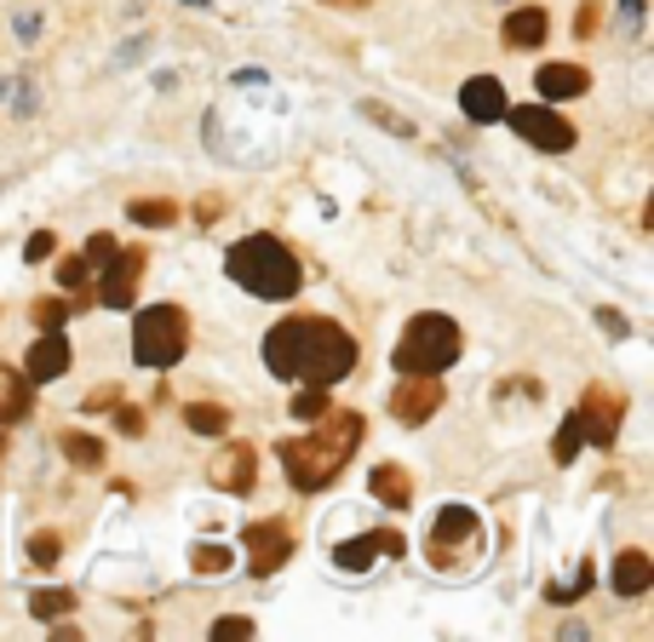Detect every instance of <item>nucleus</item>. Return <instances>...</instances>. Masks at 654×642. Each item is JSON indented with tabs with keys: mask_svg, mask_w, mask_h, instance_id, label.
Returning a JSON list of instances; mask_svg holds the SVG:
<instances>
[{
	"mask_svg": "<svg viewBox=\"0 0 654 642\" xmlns=\"http://www.w3.org/2000/svg\"><path fill=\"white\" fill-rule=\"evenodd\" d=\"M224 270H230V281H241L253 299H293L298 281H305L287 241H275V236H241L230 252H224Z\"/></svg>",
	"mask_w": 654,
	"mask_h": 642,
	"instance_id": "obj_3",
	"label": "nucleus"
},
{
	"mask_svg": "<svg viewBox=\"0 0 654 642\" xmlns=\"http://www.w3.org/2000/svg\"><path fill=\"white\" fill-rule=\"evenodd\" d=\"M30 562H35V568H46V574H53L58 562H64V533H58V528H41V533H30Z\"/></svg>",
	"mask_w": 654,
	"mask_h": 642,
	"instance_id": "obj_23",
	"label": "nucleus"
},
{
	"mask_svg": "<svg viewBox=\"0 0 654 642\" xmlns=\"http://www.w3.org/2000/svg\"><path fill=\"white\" fill-rule=\"evenodd\" d=\"M30 407H35V379L12 362H0V425H23Z\"/></svg>",
	"mask_w": 654,
	"mask_h": 642,
	"instance_id": "obj_16",
	"label": "nucleus"
},
{
	"mask_svg": "<svg viewBox=\"0 0 654 642\" xmlns=\"http://www.w3.org/2000/svg\"><path fill=\"white\" fill-rule=\"evenodd\" d=\"M442 373H402V384L391 391V419L396 425H425V419H437V407H442Z\"/></svg>",
	"mask_w": 654,
	"mask_h": 642,
	"instance_id": "obj_11",
	"label": "nucleus"
},
{
	"mask_svg": "<svg viewBox=\"0 0 654 642\" xmlns=\"http://www.w3.org/2000/svg\"><path fill=\"white\" fill-rule=\"evenodd\" d=\"M115 247H121V241L110 236V229H98V236H87V252H81V259H87V264L98 270V264H104V259H110Z\"/></svg>",
	"mask_w": 654,
	"mask_h": 642,
	"instance_id": "obj_32",
	"label": "nucleus"
},
{
	"mask_svg": "<svg viewBox=\"0 0 654 642\" xmlns=\"http://www.w3.org/2000/svg\"><path fill=\"white\" fill-rule=\"evenodd\" d=\"M534 87H540V98H551V104H563V98H580V92H591V75H586L580 64H540Z\"/></svg>",
	"mask_w": 654,
	"mask_h": 642,
	"instance_id": "obj_18",
	"label": "nucleus"
},
{
	"mask_svg": "<svg viewBox=\"0 0 654 642\" xmlns=\"http://www.w3.org/2000/svg\"><path fill=\"white\" fill-rule=\"evenodd\" d=\"M207 482L218 487V494H253V482H259V448L253 442H224L213 453V465H207Z\"/></svg>",
	"mask_w": 654,
	"mask_h": 642,
	"instance_id": "obj_12",
	"label": "nucleus"
},
{
	"mask_svg": "<svg viewBox=\"0 0 654 642\" xmlns=\"http://www.w3.org/2000/svg\"><path fill=\"white\" fill-rule=\"evenodd\" d=\"M460 350H465V333L454 316L419 311L396 339V373H448L460 362Z\"/></svg>",
	"mask_w": 654,
	"mask_h": 642,
	"instance_id": "obj_4",
	"label": "nucleus"
},
{
	"mask_svg": "<svg viewBox=\"0 0 654 642\" xmlns=\"http://www.w3.org/2000/svg\"><path fill=\"white\" fill-rule=\"evenodd\" d=\"M322 414H327V391L322 384H305L298 402H293V419H322Z\"/></svg>",
	"mask_w": 654,
	"mask_h": 642,
	"instance_id": "obj_29",
	"label": "nucleus"
},
{
	"mask_svg": "<svg viewBox=\"0 0 654 642\" xmlns=\"http://www.w3.org/2000/svg\"><path fill=\"white\" fill-rule=\"evenodd\" d=\"M144 264H149L144 247H115L110 259L98 264V304H104V311H133Z\"/></svg>",
	"mask_w": 654,
	"mask_h": 642,
	"instance_id": "obj_9",
	"label": "nucleus"
},
{
	"mask_svg": "<svg viewBox=\"0 0 654 642\" xmlns=\"http://www.w3.org/2000/svg\"><path fill=\"white\" fill-rule=\"evenodd\" d=\"M115 402H121V384H98V391H87V414H104Z\"/></svg>",
	"mask_w": 654,
	"mask_h": 642,
	"instance_id": "obj_35",
	"label": "nucleus"
},
{
	"mask_svg": "<svg viewBox=\"0 0 654 642\" xmlns=\"http://www.w3.org/2000/svg\"><path fill=\"white\" fill-rule=\"evenodd\" d=\"M499 35H506L511 53H534V46H545V35H551V18H545V7H517V12H506Z\"/></svg>",
	"mask_w": 654,
	"mask_h": 642,
	"instance_id": "obj_17",
	"label": "nucleus"
},
{
	"mask_svg": "<svg viewBox=\"0 0 654 642\" xmlns=\"http://www.w3.org/2000/svg\"><path fill=\"white\" fill-rule=\"evenodd\" d=\"M597 322H602V327H609V333H614V339H620V333H625V316H620V311H597Z\"/></svg>",
	"mask_w": 654,
	"mask_h": 642,
	"instance_id": "obj_37",
	"label": "nucleus"
},
{
	"mask_svg": "<svg viewBox=\"0 0 654 642\" xmlns=\"http://www.w3.org/2000/svg\"><path fill=\"white\" fill-rule=\"evenodd\" d=\"M620 419H625V396L609 391V384H591V391L580 396V407H574V425H580V436L597 442V448H614Z\"/></svg>",
	"mask_w": 654,
	"mask_h": 642,
	"instance_id": "obj_10",
	"label": "nucleus"
},
{
	"mask_svg": "<svg viewBox=\"0 0 654 642\" xmlns=\"http://www.w3.org/2000/svg\"><path fill=\"white\" fill-rule=\"evenodd\" d=\"M23 373H30L35 384H53L69 373V339H64V327H46L41 339L30 345V356H23Z\"/></svg>",
	"mask_w": 654,
	"mask_h": 642,
	"instance_id": "obj_14",
	"label": "nucleus"
},
{
	"mask_svg": "<svg viewBox=\"0 0 654 642\" xmlns=\"http://www.w3.org/2000/svg\"><path fill=\"white\" fill-rule=\"evenodd\" d=\"M241 551H247V574H253V579L282 574L287 556H293V528H287V517L247 522V528H241Z\"/></svg>",
	"mask_w": 654,
	"mask_h": 642,
	"instance_id": "obj_8",
	"label": "nucleus"
},
{
	"mask_svg": "<svg viewBox=\"0 0 654 642\" xmlns=\"http://www.w3.org/2000/svg\"><path fill=\"white\" fill-rule=\"evenodd\" d=\"M654 585V556L649 551H620L614 556V590H620V597H643V590Z\"/></svg>",
	"mask_w": 654,
	"mask_h": 642,
	"instance_id": "obj_20",
	"label": "nucleus"
},
{
	"mask_svg": "<svg viewBox=\"0 0 654 642\" xmlns=\"http://www.w3.org/2000/svg\"><path fill=\"white\" fill-rule=\"evenodd\" d=\"M58 448H64L69 465H81V471H104V442H98V436H87V430H64V436H58Z\"/></svg>",
	"mask_w": 654,
	"mask_h": 642,
	"instance_id": "obj_21",
	"label": "nucleus"
},
{
	"mask_svg": "<svg viewBox=\"0 0 654 642\" xmlns=\"http://www.w3.org/2000/svg\"><path fill=\"white\" fill-rule=\"evenodd\" d=\"M127 218L133 224H144V229H167L172 218H179V207H172V201H127Z\"/></svg>",
	"mask_w": 654,
	"mask_h": 642,
	"instance_id": "obj_24",
	"label": "nucleus"
},
{
	"mask_svg": "<svg viewBox=\"0 0 654 642\" xmlns=\"http://www.w3.org/2000/svg\"><path fill=\"white\" fill-rule=\"evenodd\" d=\"M483 556V517L471 505H442L431 533H425V562L437 574H460V568H476Z\"/></svg>",
	"mask_w": 654,
	"mask_h": 642,
	"instance_id": "obj_5",
	"label": "nucleus"
},
{
	"mask_svg": "<svg viewBox=\"0 0 654 642\" xmlns=\"http://www.w3.org/2000/svg\"><path fill=\"white\" fill-rule=\"evenodd\" d=\"M506 121L517 126L522 144L540 149V156H568L574 138H580V133H574V121H568L557 104H517V110L506 104Z\"/></svg>",
	"mask_w": 654,
	"mask_h": 642,
	"instance_id": "obj_7",
	"label": "nucleus"
},
{
	"mask_svg": "<svg viewBox=\"0 0 654 642\" xmlns=\"http://www.w3.org/2000/svg\"><path fill=\"white\" fill-rule=\"evenodd\" d=\"M190 568L195 574H230V551H224V545H195Z\"/></svg>",
	"mask_w": 654,
	"mask_h": 642,
	"instance_id": "obj_27",
	"label": "nucleus"
},
{
	"mask_svg": "<svg viewBox=\"0 0 654 642\" xmlns=\"http://www.w3.org/2000/svg\"><path fill=\"white\" fill-rule=\"evenodd\" d=\"M213 637L230 642V637H253V620L247 613H224V620H213Z\"/></svg>",
	"mask_w": 654,
	"mask_h": 642,
	"instance_id": "obj_33",
	"label": "nucleus"
},
{
	"mask_svg": "<svg viewBox=\"0 0 654 642\" xmlns=\"http://www.w3.org/2000/svg\"><path fill=\"white\" fill-rule=\"evenodd\" d=\"M133 356L138 368H179L190 356V316L179 311V304H149V311H138L133 322Z\"/></svg>",
	"mask_w": 654,
	"mask_h": 642,
	"instance_id": "obj_6",
	"label": "nucleus"
},
{
	"mask_svg": "<svg viewBox=\"0 0 654 642\" xmlns=\"http://www.w3.org/2000/svg\"><path fill=\"white\" fill-rule=\"evenodd\" d=\"M87 270H92V264L81 259V252L58 259V288H64V293H81V288H87Z\"/></svg>",
	"mask_w": 654,
	"mask_h": 642,
	"instance_id": "obj_28",
	"label": "nucleus"
},
{
	"mask_svg": "<svg viewBox=\"0 0 654 642\" xmlns=\"http://www.w3.org/2000/svg\"><path fill=\"white\" fill-rule=\"evenodd\" d=\"M30 316H35V327H64V322H69V304H64V299H35Z\"/></svg>",
	"mask_w": 654,
	"mask_h": 642,
	"instance_id": "obj_30",
	"label": "nucleus"
},
{
	"mask_svg": "<svg viewBox=\"0 0 654 642\" xmlns=\"http://www.w3.org/2000/svg\"><path fill=\"white\" fill-rule=\"evenodd\" d=\"M460 110H465L476 126L506 121V87H499L494 75H471V81L460 87Z\"/></svg>",
	"mask_w": 654,
	"mask_h": 642,
	"instance_id": "obj_15",
	"label": "nucleus"
},
{
	"mask_svg": "<svg viewBox=\"0 0 654 642\" xmlns=\"http://www.w3.org/2000/svg\"><path fill=\"white\" fill-rule=\"evenodd\" d=\"M597 23H602V0H586V7H580V18H574V35H580V41H591V35H597Z\"/></svg>",
	"mask_w": 654,
	"mask_h": 642,
	"instance_id": "obj_34",
	"label": "nucleus"
},
{
	"mask_svg": "<svg viewBox=\"0 0 654 642\" xmlns=\"http://www.w3.org/2000/svg\"><path fill=\"white\" fill-rule=\"evenodd\" d=\"M53 252H58V236H53V229H35L30 247H23V259H30V264H46Z\"/></svg>",
	"mask_w": 654,
	"mask_h": 642,
	"instance_id": "obj_31",
	"label": "nucleus"
},
{
	"mask_svg": "<svg viewBox=\"0 0 654 642\" xmlns=\"http://www.w3.org/2000/svg\"><path fill=\"white\" fill-rule=\"evenodd\" d=\"M184 425H190L195 436H224V430H230V407H218V402H190V407H184Z\"/></svg>",
	"mask_w": 654,
	"mask_h": 642,
	"instance_id": "obj_22",
	"label": "nucleus"
},
{
	"mask_svg": "<svg viewBox=\"0 0 654 642\" xmlns=\"http://www.w3.org/2000/svg\"><path fill=\"white\" fill-rule=\"evenodd\" d=\"M357 339L334 316H282L264 333V368L287 384H322L334 391L339 379L357 373Z\"/></svg>",
	"mask_w": 654,
	"mask_h": 642,
	"instance_id": "obj_1",
	"label": "nucleus"
},
{
	"mask_svg": "<svg viewBox=\"0 0 654 642\" xmlns=\"http://www.w3.org/2000/svg\"><path fill=\"white\" fill-rule=\"evenodd\" d=\"M195 7H201V0H195Z\"/></svg>",
	"mask_w": 654,
	"mask_h": 642,
	"instance_id": "obj_39",
	"label": "nucleus"
},
{
	"mask_svg": "<svg viewBox=\"0 0 654 642\" xmlns=\"http://www.w3.org/2000/svg\"><path fill=\"white\" fill-rule=\"evenodd\" d=\"M115 425H121V436H144V414H138V407H121L115 402Z\"/></svg>",
	"mask_w": 654,
	"mask_h": 642,
	"instance_id": "obj_36",
	"label": "nucleus"
},
{
	"mask_svg": "<svg viewBox=\"0 0 654 642\" xmlns=\"http://www.w3.org/2000/svg\"><path fill=\"white\" fill-rule=\"evenodd\" d=\"M334 7H362V0H334Z\"/></svg>",
	"mask_w": 654,
	"mask_h": 642,
	"instance_id": "obj_38",
	"label": "nucleus"
},
{
	"mask_svg": "<svg viewBox=\"0 0 654 642\" xmlns=\"http://www.w3.org/2000/svg\"><path fill=\"white\" fill-rule=\"evenodd\" d=\"M362 436H368V419L362 414H350V407H327L322 425L311 436H282V471L287 482L298 487V494H322V487H334L339 471L350 465V453L362 448Z\"/></svg>",
	"mask_w": 654,
	"mask_h": 642,
	"instance_id": "obj_2",
	"label": "nucleus"
},
{
	"mask_svg": "<svg viewBox=\"0 0 654 642\" xmlns=\"http://www.w3.org/2000/svg\"><path fill=\"white\" fill-rule=\"evenodd\" d=\"M402 551H408V545H402L396 528H373V533H362V539H345V545H334V568L362 574V568H373V562L402 556Z\"/></svg>",
	"mask_w": 654,
	"mask_h": 642,
	"instance_id": "obj_13",
	"label": "nucleus"
},
{
	"mask_svg": "<svg viewBox=\"0 0 654 642\" xmlns=\"http://www.w3.org/2000/svg\"><path fill=\"white\" fill-rule=\"evenodd\" d=\"M368 487H373V499H380L385 510H408L414 505V476L402 465H373Z\"/></svg>",
	"mask_w": 654,
	"mask_h": 642,
	"instance_id": "obj_19",
	"label": "nucleus"
},
{
	"mask_svg": "<svg viewBox=\"0 0 654 642\" xmlns=\"http://www.w3.org/2000/svg\"><path fill=\"white\" fill-rule=\"evenodd\" d=\"M30 608H35V620H58V613H69V608H75V597H69L64 585H58V590H35Z\"/></svg>",
	"mask_w": 654,
	"mask_h": 642,
	"instance_id": "obj_25",
	"label": "nucleus"
},
{
	"mask_svg": "<svg viewBox=\"0 0 654 642\" xmlns=\"http://www.w3.org/2000/svg\"><path fill=\"white\" fill-rule=\"evenodd\" d=\"M580 442H586V436H580V425H574V414H568V419H563V430L551 436V459H557V465H568V459L580 453Z\"/></svg>",
	"mask_w": 654,
	"mask_h": 642,
	"instance_id": "obj_26",
	"label": "nucleus"
}]
</instances>
